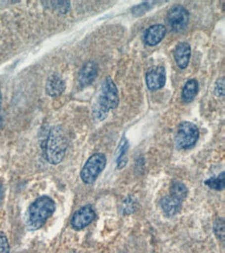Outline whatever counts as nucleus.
<instances>
[{
    "instance_id": "obj_11",
    "label": "nucleus",
    "mask_w": 225,
    "mask_h": 253,
    "mask_svg": "<svg viewBox=\"0 0 225 253\" xmlns=\"http://www.w3.org/2000/svg\"><path fill=\"white\" fill-rule=\"evenodd\" d=\"M166 36V27L162 24H155L148 27L144 34V43L149 47L157 46Z\"/></svg>"
},
{
    "instance_id": "obj_16",
    "label": "nucleus",
    "mask_w": 225,
    "mask_h": 253,
    "mask_svg": "<svg viewBox=\"0 0 225 253\" xmlns=\"http://www.w3.org/2000/svg\"><path fill=\"white\" fill-rule=\"evenodd\" d=\"M208 187H210L211 189L214 190H223L224 186H225V178H224V172H221V174H219L218 176L215 177H211L209 180L206 181L205 183Z\"/></svg>"
},
{
    "instance_id": "obj_12",
    "label": "nucleus",
    "mask_w": 225,
    "mask_h": 253,
    "mask_svg": "<svg viewBox=\"0 0 225 253\" xmlns=\"http://www.w3.org/2000/svg\"><path fill=\"white\" fill-rule=\"evenodd\" d=\"M174 57L180 69L184 70L188 67L191 58V47L186 42L179 43L174 51Z\"/></svg>"
},
{
    "instance_id": "obj_15",
    "label": "nucleus",
    "mask_w": 225,
    "mask_h": 253,
    "mask_svg": "<svg viewBox=\"0 0 225 253\" xmlns=\"http://www.w3.org/2000/svg\"><path fill=\"white\" fill-rule=\"evenodd\" d=\"M128 149H129V142H128L126 137H124L122 141L120 142L119 147H117V151H116L117 168H123L126 165V163H127L126 154L128 152Z\"/></svg>"
},
{
    "instance_id": "obj_1",
    "label": "nucleus",
    "mask_w": 225,
    "mask_h": 253,
    "mask_svg": "<svg viewBox=\"0 0 225 253\" xmlns=\"http://www.w3.org/2000/svg\"><path fill=\"white\" fill-rule=\"evenodd\" d=\"M120 97L115 83L110 77H107L102 83V87L93 106V118L96 121H103L107 118L109 110L119 106Z\"/></svg>"
},
{
    "instance_id": "obj_6",
    "label": "nucleus",
    "mask_w": 225,
    "mask_h": 253,
    "mask_svg": "<svg viewBox=\"0 0 225 253\" xmlns=\"http://www.w3.org/2000/svg\"><path fill=\"white\" fill-rule=\"evenodd\" d=\"M166 20L171 30L180 33L189 23V12L184 6L176 5L168 12Z\"/></svg>"
},
{
    "instance_id": "obj_14",
    "label": "nucleus",
    "mask_w": 225,
    "mask_h": 253,
    "mask_svg": "<svg viewBox=\"0 0 225 253\" xmlns=\"http://www.w3.org/2000/svg\"><path fill=\"white\" fill-rule=\"evenodd\" d=\"M198 92V82L195 79L188 80L181 90V99L185 103H190L195 99Z\"/></svg>"
},
{
    "instance_id": "obj_20",
    "label": "nucleus",
    "mask_w": 225,
    "mask_h": 253,
    "mask_svg": "<svg viewBox=\"0 0 225 253\" xmlns=\"http://www.w3.org/2000/svg\"><path fill=\"white\" fill-rule=\"evenodd\" d=\"M216 93L219 97L224 96V79L223 78L219 79L216 84Z\"/></svg>"
},
{
    "instance_id": "obj_7",
    "label": "nucleus",
    "mask_w": 225,
    "mask_h": 253,
    "mask_svg": "<svg viewBox=\"0 0 225 253\" xmlns=\"http://www.w3.org/2000/svg\"><path fill=\"white\" fill-rule=\"evenodd\" d=\"M95 218V212L91 206H84L79 209L76 213L74 214L71 224L72 227L76 230H81L89 226Z\"/></svg>"
},
{
    "instance_id": "obj_4",
    "label": "nucleus",
    "mask_w": 225,
    "mask_h": 253,
    "mask_svg": "<svg viewBox=\"0 0 225 253\" xmlns=\"http://www.w3.org/2000/svg\"><path fill=\"white\" fill-rule=\"evenodd\" d=\"M199 138V130L197 126L191 122H183L178 126L175 138L178 150H187L195 145Z\"/></svg>"
},
{
    "instance_id": "obj_8",
    "label": "nucleus",
    "mask_w": 225,
    "mask_h": 253,
    "mask_svg": "<svg viewBox=\"0 0 225 253\" xmlns=\"http://www.w3.org/2000/svg\"><path fill=\"white\" fill-rule=\"evenodd\" d=\"M147 88L151 91H157L165 86L166 70L163 66H158L148 71L145 77Z\"/></svg>"
},
{
    "instance_id": "obj_21",
    "label": "nucleus",
    "mask_w": 225,
    "mask_h": 253,
    "mask_svg": "<svg viewBox=\"0 0 225 253\" xmlns=\"http://www.w3.org/2000/svg\"><path fill=\"white\" fill-rule=\"evenodd\" d=\"M3 194H4V189H3V186L0 184V203H1V200L3 198Z\"/></svg>"
},
{
    "instance_id": "obj_18",
    "label": "nucleus",
    "mask_w": 225,
    "mask_h": 253,
    "mask_svg": "<svg viewBox=\"0 0 225 253\" xmlns=\"http://www.w3.org/2000/svg\"><path fill=\"white\" fill-rule=\"evenodd\" d=\"M52 7H55L59 10V13L66 14L70 8V2L69 1H51Z\"/></svg>"
},
{
    "instance_id": "obj_13",
    "label": "nucleus",
    "mask_w": 225,
    "mask_h": 253,
    "mask_svg": "<svg viewBox=\"0 0 225 253\" xmlns=\"http://www.w3.org/2000/svg\"><path fill=\"white\" fill-rule=\"evenodd\" d=\"M66 89V83L56 74L51 75L46 82V92L50 97H58Z\"/></svg>"
},
{
    "instance_id": "obj_10",
    "label": "nucleus",
    "mask_w": 225,
    "mask_h": 253,
    "mask_svg": "<svg viewBox=\"0 0 225 253\" xmlns=\"http://www.w3.org/2000/svg\"><path fill=\"white\" fill-rule=\"evenodd\" d=\"M98 72H99V68L95 62L90 61L85 63L79 73V77H78L79 85L81 87L90 85L96 78V76H98Z\"/></svg>"
},
{
    "instance_id": "obj_9",
    "label": "nucleus",
    "mask_w": 225,
    "mask_h": 253,
    "mask_svg": "<svg viewBox=\"0 0 225 253\" xmlns=\"http://www.w3.org/2000/svg\"><path fill=\"white\" fill-rule=\"evenodd\" d=\"M183 198L170 193L168 196L163 197L162 200H161V208H162L163 212L166 216L171 217L180 212L181 206H183Z\"/></svg>"
},
{
    "instance_id": "obj_3",
    "label": "nucleus",
    "mask_w": 225,
    "mask_h": 253,
    "mask_svg": "<svg viewBox=\"0 0 225 253\" xmlns=\"http://www.w3.org/2000/svg\"><path fill=\"white\" fill-rule=\"evenodd\" d=\"M55 212V203L49 196H41L28 209V225L39 229Z\"/></svg>"
},
{
    "instance_id": "obj_17",
    "label": "nucleus",
    "mask_w": 225,
    "mask_h": 253,
    "mask_svg": "<svg viewBox=\"0 0 225 253\" xmlns=\"http://www.w3.org/2000/svg\"><path fill=\"white\" fill-rule=\"evenodd\" d=\"M152 4L151 2H144V3H141L139 5H136L132 8V14L136 17H139V16H142L144 15L145 13H147L149 9L152 8Z\"/></svg>"
},
{
    "instance_id": "obj_2",
    "label": "nucleus",
    "mask_w": 225,
    "mask_h": 253,
    "mask_svg": "<svg viewBox=\"0 0 225 253\" xmlns=\"http://www.w3.org/2000/svg\"><path fill=\"white\" fill-rule=\"evenodd\" d=\"M68 147L66 134L60 126H53L45 142V157L49 163L58 164L62 161Z\"/></svg>"
},
{
    "instance_id": "obj_19",
    "label": "nucleus",
    "mask_w": 225,
    "mask_h": 253,
    "mask_svg": "<svg viewBox=\"0 0 225 253\" xmlns=\"http://www.w3.org/2000/svg\"><path fill=\"white\" fill-rule=\"evenodd\" d=\"M0 253H9L8 241L2 233H0Z\"/></svg>"
},
{
    "instance_id": "obj_22",
    "label": "nucleus",
    "mask_w": 225,
    "mask_h": 253,
    "mask_svg": "<svg viewBox=\"0 0 225 253\" xmlns=\"http://www.w3.org/2000/svg\"><path fill=\"white\" fill-rule=\"evenodd\" d=\"M1 103H2V94H1V91H0V107H1Z\"/></svg>"
},
{
    "instance_id": "obj_5",
    "label": "nucleus",
    "mask_w": 225,
    "mask_h": 253,
    "mask_svg": "<svg viewBox=\"0 0 225 253\" xmlns=\"http://www.w3.org/2000/svg\"><path fill=\"white\" fill-rule=\"evenodd\" d=\"M106 156L102 153L92 155L84 164L81 170V178L85 184H92L106 167Z\"/></svg>"
}]
</instances>
